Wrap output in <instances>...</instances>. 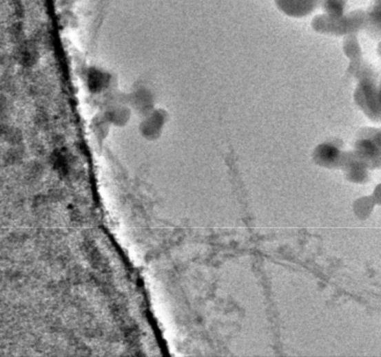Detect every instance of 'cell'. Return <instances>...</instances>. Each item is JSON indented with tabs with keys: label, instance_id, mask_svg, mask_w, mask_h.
I'll use <instances>...</instances> for the list:
<instances>
[{
	"label": "cell",
	"instance_id": "1",
	"mask_svg": "<svg viewBox=\"0 0 381 357\" xmlns=\"http://www.w3.org/2000/svg\"><path fill=\"white\" fill-rule=\"evenodd\" d=\"M86 83L94 94H101L105 91L112 83V76L99 67H92L87 72Z\"/></svg>",
	"mask_w": 381,
	"mask_h": 357
},
{
	"label": "cell",
	"instance_id": "2",
	"mask_svg": "<svg viewBox=\"0 0 381 357\" xmlns=\"http://www.w3.org/2000/svg\"><path fill=\"white\" fill-rule=\"evenodd\" d=\"M152 94L147 88H139L132 94V104L139 109L146 111L152 106Z\"/></svg>",
	"mask_w": 381,
	"mask_h": 357
},
{
	"label": "cell",
	"instance_id": "3",
	"mask_svg": "<svg viewBox=\"0 0 381 357\" xmlns=\"http://www.w3.org/2000/svg\"><path fill=\"white\" fill-rule=\"evenodd\" d=\"M378 100H379V104H380V107H381V84L378 88Z\"/></svg>",
	"mask_w": 381,
	"mask_h": 357
},
{
	"label": "cell",
	"instance_id": "4",
	"mask_svg": "<svg viewBox=\"0 0 381 357\" xmlns=\"http://www.w3.org/2000/svg\"><path fill=\"white\" fill-rule=\"evenodd\" d=\"M380 54H381V46H380Z\"/></svg>",
	"mask_w": 381,
	"mask_h": 357
},
{
	"label": "cell",
	"instance_id": "5",
	"mask_svg": "<svg viewBox=\"0 0 381 357\" xmlns=\"http://www.w3.org/2000/svg\"><path fill=\"white\" fill-rule=\"evenodd\" d=\"M380 18H381V11H380Z\"/></svg>",
	"mask_w": 381,
	"mask_h": 357
}]
</instances>
